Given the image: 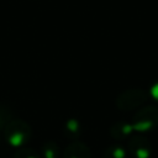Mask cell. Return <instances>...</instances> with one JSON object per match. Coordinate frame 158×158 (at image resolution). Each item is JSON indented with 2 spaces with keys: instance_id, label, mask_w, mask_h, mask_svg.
Here are the masks:
<instances>
[{
  "instance_id": "30bf717a",
  "label": "cell",
  "mask_w": 158,
  "mask_h": 158,
  "mask_svg": "<svg viewBox=\"0 0 158 158\" xmlns=\"http://www.w3.org/2000/svg\"><path fill=\"white\" fill-rule=\"evenodd\" d=\"M11 121V112L0 105V128H4Z\"/></svg>"
},
{
  "instance_id": "52a82bcc",
  "label": "cell",
  "mask_w": 158,
  "mask_h": 158,
  "mask_svg": "<svg viewBox=\"0 0 158 158\" xmlns=\"http://www.w3.org/2000/svg\"><path fill=\"white\" fill-rule=\"evenodd\" d=\"M102 158H127V151L121 146H110L104 152Z\"/></svg>"
},
{
  "instance_id": "8992f818",
  "label": "cell",
  "mask_w": 158,
  "mask_h": 158,
  "mask_svg": "<svg viewBox=\"0 0 158 158\" xmlns=\"http://www.w3.org/2000/svg\"><path fill=\"white\" fill-rule=\"evenodd\" d=\"M133 132V127L130 122H126V121H120V122H116L111 130H110V135L116 138V139H123V138H127L131 136V133Z\"/></svg>"
},
{
  "instance_id": "3957f363",
  "label": "cell",
  "mask_w": 158,
  "mask_h": 158,
  "mask_svg": "<svg viewBox=\"0 0 158 158\" xmlns=\"http://www.w3.org/2000/svg\"><path fill=\"white\" fill-rule=\"evenodd\" d=\"M148 93L143 89L135 88V89H127L122 91L117 99H116V106L122 111H130L135 110L137 107H141L147 100H148Z\"/></svg>"
},
{
  "instance_id": "277c9868",
  "label": "cell",
  "mask_w": 158,
  "mask_h": 158,
  "mask_svg": "<svg viewBox=\"0 0 158 158\" xmlns=\"http://www.w3.org/2000/svg\"><path fill=\"white\" fill-rule=\"evenodd\" d=\"M127 152L133 158H151L153 154V147L146 137L133 136L128 141Z\"/></svg>"
},
{
  "instance_id": "6da1fadb",
  "label": "cell",
  "mask_w": 158,
  "mask_h": 158,
  "mask_svg": "<svg viewBox=\"0 0 158 158\" xmlns=\"http://www.w3.org/2000/svg\"><path fill=\"white\" fill-rule=\"evenodd\" d=\"M4 128L5 139L15 148H21L31 137V128L22 120H11Z\"/></svg>"
},
{
  "instance_id": "ba28073f",
  "label": "cell",
  "mask_w": 158,
  "mask_h": 158,
  "mask_svg": "<svg viewBox=\"0 0 158 158\" xmlns=\"http://www.w3.org/2000/svg\"><path fill=\"white\" fill-rule=\"evenodd\" d=\"M15 158H41V154L33 148H19Z\"/></svg>"
},
{
  "instance_id": "8fae6325",
  "label": "cell",
  "mask_w": 158,
  "mask_h": 158,
  "mask_svg": "<svg viewBox=\"0 0 158 158\" xmlns=\"http://www.w3.org/2000/svg\"><path fill=\"white\" fill-rule=\"evenodd\" d=\"M74 125V120H72L70 122H68V127L65 128L68 132H69V135L72 136V133L73 132H75V135H78L79 133V126H78V122L75 123V126H73Z\"/></svg>"
},
{
  "instance_id": "7c38bea8",
  "label": "cell",
  "mask_w": 158,
  "mask_h": 158,
  "mask_svg": "<svg viewBox=\"0 0 158 158\" xmlns=\"http://www.w3.org/2000/svg\"><path fill=\"white\" fill-rule=\"evenodd\" d=\"M149 95L158 102V80L151 86V89H149Z\"/></svg>"
},
{
  "instance_id": "9c48e42d",
  "label": "cell",
  "mask_w": 158,
  "mask_h": 158,
  "mask_svg": "<svg viewBox=\"0 0 158 158\" xmlns=\"http://www.w3.org/2000/svg\"><path fill=\"white\" fill-rule=\"evenodd\" d=\"M57 148L58 147L54 143L48 142L43 147V156H44V158H57V152H58Z\"/></svg>"
},
{
  "instance_id": "5b68a950",
  "label": "cell",
  "mask_w": 158,
  "mask_h": 158,
  "mask_svg": "<svg viewBox=\"0 0 158 158\" xmlns=\"http://www.w3.org/2000/svg\"><path fill=\"white\" fill-rule=\"evenodd\" d=\"M63 157L64 158H90V151L84 143L75 141L65 148Z\"/></svg>"
},
{
  "instance_id": "7a4b0ae2",
  "label": "cell",
  "mask_w": 158,
  "mask_h": 158,
  "mask_svg": "<svg viewBox=\"0 0 158 158\" xmlns=\"http://www.w3.org/2000/svg\"><path fill=\"white\" fill-rule=\"evenodd\" d=\"M131 125L133 127V131L138 132H147L154 130L158 126V106L147 105L137 110L133 115Z\"/></svg>"
}]
</instances>
